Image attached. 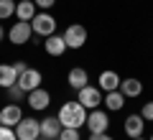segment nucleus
Wrapping results in <instances>:
<instances>
[{
    "label": "nucleus",
    "instance_id": "nucleus-1",
    "mask_svg": "<svg viewBox=\"0 0 153 140\" xmlns=\"http://www.w3.org/2000/svg\"><path fill=\"white\" fill-rule=\"evenodd\" d=\"M87 112L89 110L84 107L82 102H76V99H66L64 104L59 107V112H56V117H59L61 127H84V122H87Z\"/></svg>",
    "mask_w": 153,
    "mask_h": 140
},
{
    "label": "nucleus",
    "instance_id": "nucleus-2",
    "mask_svg": "<svg viewBox=\"0 0 153 140\" xmlns=\"http://www.w3.org/2000/svg\"><path fill=\"white\" fill-rule=\"evenodd\" d=\"M31 28H33V36L38 38H49L51 33H56V18L51 16L49 10H38L31 21Z\"/></svg>",
    "mask_w": 153,
    "mask_h": 140
},
{
    "label": "nucleus",
    "instance_id": "nucleus-3",
    "mask_svg": "<svg viewBox=\"0 0 153 140\" xmlns=\"http://www.w3.org/2000/svg\"><path fill=\"white\" fill-rule=\"evenodd\" d=\"M61 36H64V41H66V49L79 51V49H84V43H87V28H84L82 23H71V26L64 28Z\"/></svg>",
    "mask_w": 153,
    "mask_h": 140
},
{
    "label": "nucleus",
    "instance_id": "nucleus-4",
    "mask_svg": "<svg viewBox=\"0 0 153 140\" xmlns=\"http://www.w3.org/2000/svg\"><path fill=\"white\" fill-rule=\"evenodd\" d=\"M102 99H105V92L97 84H87V87H82V89L76 92V102H82L87 110H97L102 104Z\"/></svg>",
    "mask_w": 153,
    "mask_h": 140
},
{
    "label": "nucleus",
    "instance_id": "nucleus-5",
    "mask_svg": "<svg viewBox=\"0 0 153 140\" xmlns=\"http://www.w3.org/2000/svg\"><path fill=\"white\" fill-rule=\"evenodd\" d=\"M13 130H16V138L18 140H36V138H41V120L26 117V115H23V120Z\"/></svg>",
    "mask_w": 153,
    "mask_h": 140
},
{
    "label": "nucleus",
    "instance_id": "nucleus-6",
    "mask_svg": "<svg viewBox=\"0 0 153 140\" xmlns=\"http://www.w3.org/2000/svg\"><path fill=\"white\" fill-rule=\"evenodd\" d=\"M33 38V28H31V21H16L8 31V41L13 46H26L28 41Z\"/></svg>",
    "mask_w": 153,
    "mask_h": 140
},
{
    "label": "nucleus",
    "instance_id": "nucleus-7",
    "mask_svg": "<svg viewBox=\"0 0 153 140\" xmlns=\"http://www.w3.org/2000/svg\"><path fill=\"white\" fill-rule=\"evenodd\" d=\"M84 127L89 130V135H94V133H107V130H110V115H107V110H100V107H97V110H89Z\"/></svg>",
    "mask_w": 153,
    "mask_h": 140
},
{
    "label": "nucleus",
    "instance_id": "nucleus-8",
    "mask_svg": "<svg viewBox=\"0 0 153 140\" xmlns=\"http://www.w3.org/2000/svg\"><path fill=\"white\" fill-rule=\"evenodd\" d=\"M26 104L33 110V112H46V110H49V104H51V92L44 89V87H38V89L28 92V94H26Z\"/></svg>",
    "mask_w": 153,
    "mask_h": 140
},
{
    "label": "nucleus",
    "instance_id": "nucleus-9",
    "mask_svg": "<svg viewBox=\"0 0 153 140\" xmlns=\"http://www.w3.org/2000/svg\"><path fill=\"white\" fill-rule=\"evenodd\" d=\"M21 120H23V107L18 102H10V104H5V107H0V125L16 127Z\"/></svg>",
    "mask_w": 153,
    "mask_h": 140
},
{
    "label": "nucleus",
    "instance_id": "nucleus-10",
    "mask_svg": "<svg viewBox=\"0 0 153 140\" xmlns=\"http://www.w3.org/2000/svg\"><path fill=\"white\" fill-rule=\"evenodd\" d=\"M41 81H44V74H41L38 69H31V66H28V69L18 76V87H21L26 94H28V92H33V89H38V87H41Z\"/></svg>",
    "mask_w": 153,
    "mask_h": 140
},
{
    "label": "nucleus",
    "instance_id": "nucleus-11",
    "mask_svg": "<svg viewBox=\"0 0 153 140\" xmlns=\"http://www.w3.org/2000/svg\"><path fill=\"white\" fill-rule=\"evenodd\" d=\"M44 51L49 56H54V59H59V56H64L69 49H66V41H64L61 33H51L49 38H44Z\"/></svg>",
    "mask_w": 153,
    "mask_h": 140
},
{
    "label": "nucleus",
    "instance_id": "nucleus-12",
    "mask_svg": "<svg viewBox=\"0 0 153 140\" xmlns=\"http://www.w3.org/2000/svg\"><path fill=\"white\" fill-rule=\"evenodd\" d=\"M123 130H125L128 138H140L143 133H146V120H143L140 112H133L125 117V122H123Z\"/></svg>",
    "mask_w": 153,
    "mask_h": 140
},
{
    "label": "nucleus",
    "instance_id": "nucleus-13",
    "mask_svg": "<svg viewBox=\"0 0 153 140\" xmlns=\"http://www.w3.org/2000/svg\"><path fill=\"white\" fill-rule=\"evenodd\" d=\"M120 81H123V76L117 74L115 69H105V71H100V76H97V87H100L102 92L120 89Z\"/></svg>",
    "mask_w": 153,
    "mask_h": 140
},
{
    "label": "nucleus",
    "instance_id": "nucleus-14",
    "mask_svg": "<svg viewBox=\"0 0 153 140\" xmlns=\"http://www.w3.org/2000/svg\"><path fill=\"white\" fill-rule=\"evenodd\" d=\"M66 84H69L74 92H79L82 87H87V84H89V74H87V69H84V66H71L69 74H66Z\"/></svg>",
    "mask_w": 153,
    "mask_h": 140
},
{
    "label": "nucleus",
    "instance_id": "nucleus-15",
    "mask_svg": "<svg viewBox=\"0 0 153 140\" xmlns=\"http://www.w3.org/2000/svg\"><path fill=\"white\" fill-rule=\"evenodd\" d=\"M120 92L125 94V99H138L143 94V81L135 79V76H125L120 81Z\"/></svg>",
    "mask_w": 153,
    "mask_h": 140
},
{
    "label": "nucleus",
    "instance_id": "nucleus-16",
    "mask_svg": "<svg viewBox=\"0 0 153 140\" xmlns=\"http://www.w3.org/2000/svg\"><path fill=\"white\" fill-rule=\"evenodd\" d=\"M102 104H105V110H107V112H120V110L125 107V94H123L120 89H115V92H105Z\"/></svg>",
    "mask_w": 153,
    "mask_h": 140
},
{
    "label": "nucleus",
    "instance_id": "nucleus-17",
    "mask_svg": "<svg viewBox=\"0 0 153 140\" xmlns=\"http://www.w3.org/2000/svg\"><path fill=\"white\" fill-rule=\"evenodd\" d=\"M59 133H61L59 117H44V120H41V138L56 140V138H59Z\"/></svg>",
    "mask_w": 153,
    "mask_h": 140
},
{
    "label": "nucleus",
    "instance_id": "nucleus-18",
    "mask_svg": "<svg viewBox=\"0 0 153 140\" xmlns=\"http://www.w3.org/2000/svg\"><path fill=\"white\" fill-rule=\"evenodd\" d=\"M38 13L33 0H16V18L18 21H33V16Z\"/></svg>",
    "mask_w": 153,
    "mask_h": 140
},
{
    "label": "nucleus",
    "instance_id": "nucleus-19",
    "mask_svg": "<svg viewBox=\"0 0 153 140\" xmlns=\"http://www.w3.org/2000/svg\"><path fill=\"white\" fill-rule=\"evenodd\" d=\"M18 81V74L13 69V64H0V89H8Z\"/></svg>",
    "mask_w": 153,
    "mask_h": 140
},
{
    "label": "nucleus",
    "instance_id": "nucleus-20",
    "mask_svg": "<svg viewBox=\"0 0 153 140\" xmlns=\"http://www.w3.org/2000/svg\"><path fill=\"white\" fill-rule=\"evenodd\" d=\"M16 16V0H0V21Z\"/></svg>",
    "mask_w": 153,
    "mask_h": 140
},
{
    "label": "nucleus",
    "instance_id": "nucleus-21",
    "mask_svg": "<svg viewBox=\"0 0 153 140\" xmlns=\"http://www.w3.org/2000/svg\"><path fill=\"white\" fill-rule=\"evenodd\" d=\"M5 92H8V99H10V102H26V92L18 87V81L13 87H8Z\"/></svg>",
    "mask_w": 153,
    "mask_h": 140
},
{
    "label": "nucleus",
    "instance_id": "nucleus-22",
    "mask_svg": "<svg viewBox=\"0 0 153 140\" xmlns=\"http://www.w3.org/2000/svg\"><path fill=\"white\" fill-rule=\"evenodd\" d=\"M56 140H82V133L76 127H61V133H59Z\"/></svg>",
    "mask_w": 153,
    "mask_h": 140
},
{
    "label": "nucleus",
    "instance_id": "nucleus-23",
    "mask_svg": "<svg viewBox=\"0 0 153 140\" xmlns=\"http://www.w3.org/2000/svg\"><path fill=\"white\" fill-rule=\"evenodd\" d=\"M140 115H143V120L146 122H153V102H146L140 107Z\"/></svg>",
    "mask_w": 153,
    "mask_h": 140
},
{
    "label": "nucleus",
    "instance_id": "nucleus-24",
    "mask_svg": "<svg viewBox=\"0 0 153 140\" xmlns=\"http://www.w3.org/2000/svg\"><path fill=\"white\" fill-rule=\"evenodd\" d=\"M0 140H18V138H16V130L0 125Z\"/></svg>",
    "mask_w": 153,
    "mask_h": 140
},
{
    "label": "nucleus",
    "instance_id": "nucleus-25",
    "mask_svg": "<svg viewBox=\"0 0 153 140\" xmlns=\"http://www.w3.org/2000/svg\"><path fill=\"white\" fill-rule=\"evenodd\" d=\"M33 3H36L38 10H51V8L56 5V0H33Z\"/></svg>",
    "mask_w": 153,
    "mask_h": 140
},
{
    "label": "nucleus",
    "instance_id": "nucleus-26",
    "mask_svg": "<svg viewBox=\"0 0 153 140\" xmlns=\"http://www.w3.org/2000/svg\"><path fill=\"white\" fill-rule=\"evenodd\" d=\"M13 69H16V74H18V76H21V74H23V71H26V69H28V64H26V61H16V64H13Z\"/></svg>",
    "mask_w": 153,
    "mask_h": 140
},
{
    "label": "nucleus",
    "instance_id": "nucleus-27",
    "mask_svg": "<svg viewBox=\"0 0 153 140\" xmlns=\"http://www.w3.org/2000/svg\"><path fill=\"white\" fill-rule=\"evenodd\" d=\"M89 140H115V138L107 133H94V135H89Z\"/></svg>",
    "mask_w": 153,
    "mask_h": 140
},
{
    "label": "nucleus",
    "instance_id": "nucleus-28",
    "mask_svg": "<svg viewBox=\"0 0 153 140\" xmlns=\"http://www.w3.org/2000/svg\"><path fill=\"white\" fill-rule=\"evenodd\" d=\"M8 36V31H5V28H3V26H0V41H3V38H5Z\"/></svg>",
    "mask_w": 153,
    "mask_h": 140
},
{
    "label": "nucleus",
    "instance_id": "nucleus-29",
    "mask_svg": "<svg viewBox=\"0 0 153 140\" xmlns=\"http://www.w3.org/2000/svg\"><path fill=\"white\" fill-rule=\"evenodd\" d=\"M130 140H148V138H143V135H140V138H130Z\"/></svg>",
    "mask_w": 153,
    "mask_h": 140
},
{
    "label": "nucleus",
    "instance_id": "nucleus-30",
    "mask_svg": "<svg viewBox=\"0 0 153 140\" xmlns=\"http://www.w3.org/2000/svg\"><path fill=\"white\" fill-rule=\"evenodd\" d=\"M36 140H46V138H36Z\"/></svg>",
    "mask_w": 153,
    "mask_h": 140
},
{
    "label": "nucleus",
    "instance_id": "nucleus-31",
    "mask_svg": "<svg viewBox=\"0 0 153 140\" xmlns=\"http://www.w3.org/2000/svg\"><path fill=\"white\" fill-rule=\"evenodd\" d=\"M148 140H153V135H151V138H148Z\"/></svg>",
    "mask_w": 153,
    "mask_h": 140
}]
</instances>
